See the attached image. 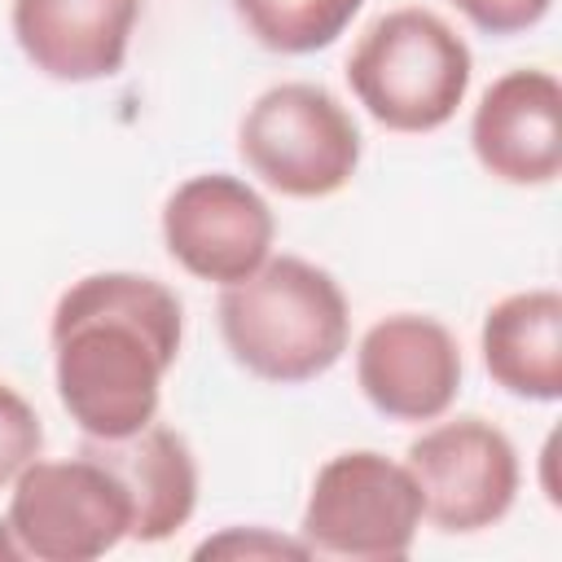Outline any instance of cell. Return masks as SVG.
Here are the masks:
<instances>
[{
	"label": "cell",
	"instance_id": "30bf717a",
	"mask_svg": "<svg viewBox=\"0 0 562 562\" xmlns=\"http://www.w3.org/2000/svg\"><path fill=\"white\" fill-rule=\"evenodd\" d=\"M470 149L505 184H553L562 171V83L553 70L522 66L492 79L470 114Z\"/></svg>",
	"mask_w": 562,
	"mask_h": 562
},
{
	"label": "cell",
	"instance_id": "277c9868",
	"mask_svg": "<svg viewBox=\"0 0 562 562\" xmlns=\"http://www.w3.org/2000/svg\"><path fill=\"white\" fill-rule=\"evenodd\" d=\"M0 514V558L18 562H92L132 536L123 483L79 448V457H35L13 483Z\"/></svg>",
	"mask_w": 562,
	"mask_h": 562
},
{
	"label": "cell",
	"instance_id": "52a82bcc",
	"mask_svg": "<svg viewBox=\"0 0 562 562\" xmlns=\"http://www.w3.org/2000/svg\"><path fill=\"white\" fill-rule=\"evenodd\" d=\"M404 465L422 492V518L448 536L487 531L518 501V452L487 417H435L408 443Z\"/></svg>",
	"mask_w": 562,
	"mask_h": 562
},
{
	"label": "cell",
	"instance_id": "9c48e42d",
	"mask_svg": "<svg viewBox=\"0 0 562 562\" xmlns=\"http://www.w3.org/2000/svg\"><path fill=\"white\" fill-rule=\"evenodd\" d=\"M457 334L426 312H391L373 321L356 347L360 395L391 422H435L461 395Z\"/></svg>",
	"mask_w": 562,
	"mask_h": 562
},
{
	"label": "cell",
	"instance_id": "3957f363",
	"mask_svg": "<svg viewBox=\"0 0 562 562\" xmlns=\"http://www.w3.org/2000/svg\"><path fill=\"white\" fill-rule=\"evenodd\" d=\"M470 44L430 9L400 4L364 26L347 53V88L386 132H439L465 101Z\"/></svg>",
	"mask_w": 562,
	"mask_h": 562
},
{
	"label": "cell",
	"instance_id": "8992f818",
	"mask_svg": "<svg viewBox=\"0 0 562 562\" xmlns=\"http://www.w3.org/2000/svg\"><path fill=\"white\" fill-rule=\"evenodd\" d=\"M422 527V492L404 461L373 448L329 457L307 492L299 536L312 553L351 562H395Z\"/></svg>",
	"mask_w": 562,
	"mask_h": 562
},
{
	"label": "cell",
	"instance_id": "ba28073f",
	"mask_svg": "<svg viewBox=\"0 0 562 562\" xmlns=\"http://www.w3.org/2000/svg\"><path fill=\"white\" fill-rule=\"evenodd\" d=\"M162 246L198 281L233 285L272 255L277 220L255 184L228 171L180 180L162 202Z\"/></svg>",
	"mask_w": 562,
	"mask_h": 562
},
{
	"label": "cell",
	"instance_id": "8fae6325",
	"mask_svg": "<svg viewBox=\"0 0 562 562\" xmlns=\"http://www.w3.org/2000/svg\"><path fill=\"white\" fill-rule=\"evenodd\" d=\"M136 22L140 0H13L9 9L22 57L57 83L114 79Z\"/></svg>",
	"mask_w": 562,
	"mask_h": 562
},
{
	"label": "cell",
	"instance_id": "9a60e30c",
	"mask_svg": "<svg viewBox=\"0 0 562 562\" xmlns=\"http://www.w3.org/2000/svg\"><path fill=\"white\" fill-rule=\"evenodd\" d=\"M40 452H44L40 413L18 386L0 382V487H9Z\"/></svg>",
	"mask_w": 562,
	"mask_h": 562
},
{
	"label": "cell",
	"instance_id": "5b68a950",
	"mask_svg": "<svg viewBox=\"0 0 562 562\" xmlns=\"http://www.w3.org/2000/svg\"><path fill=\"white\" fill-rule=\"evenodd\" d=\"M237 154L268 189L312 202L351 184L364 140L329 88L290 79L263 88L246 105L237 123Z\"/></svg>",
	"mask_w": 562,
	"mask_h": 562
},
{
	"label": "cell",
	"instance_id": "2e32d148",
	"mask_svg": "<svg viewBox=\"0 0 562 562\" xmlns=\"http://www.w3.org/2000/svg\"><path fill=\"white\" fill-rule=\"evenodd\" d=\"M193 558H233V562H272V558H312V549L303 544V536H281L272 527H224L215 536H206Z\"/></svg>",
	"mask_w": 562,
	"mask_h": 562
},
{
	"label": "cell",
	"instance_id": "7c38bea8",
	"mask_svg": "<svg viewBox=\"0 0 562 562\" xmlns=\"http://www.w3.org/2000/svg\"><path fill=\"white\" fill-rule=\"evenodd\" d=\"M88 457H97L127 492L132 505V536L140 544H158L176 536L193 509H198V461L171 426H140L136 435L123 439H88Z\"/></svg>",
	"mask_w": 562,
	"mask_h": 562
},
{
	"label": "cell",
	"instance_id": "4fadbf2b",
	"mask_svg": "<svg viewBox=\"0 0 562 562\" xmlns=\"http://www.w3.org/2000/svg\"><path fill=\"white\" fill-rule=\"evenodd\" d=\"M487 378L531 404L562 395V294L553 285L514 290L487 307L479 329Z\"/></svg>",
	"mask_w": 562,
	"mask_h": 562
},
{
	"label": "cell",
	"instance_id": "e0dca14e",
	"mask_svg": "<svg viewBox=\"0 0 562 562\" xmlns=\"http://www.w3.org/2000/svg\"><path fill=\"white\" fill-rule=\"evenodd\" d=\"M457 4L483 35H522L531 31L553 0H448Z\"/></svg>",
	"mask_w": 562,
	"mask_h": 562
},
{
	"label": "cell",
	"instance_id": "5bb4252c",
	"mask_svg": "<svg viewBox=\"0 0 562 562\" xmlns=\"http://www.w3.org/2000/svg\"><path fill=\"white\" fill-rule=\"evenodd\" d=\"M228 4L255 44L285 57L329 48L364 9V0H228Z\"/></svg>",
	"mask_w": 562,
	"mask_h": 562
},
{
	"label": "cell",
	"instance_id": "7a4b0ae2",
	"mask_svg": "<svg viewBox=\"0 0 562 562\" xmlns=\"http://www.w3.org/2000/svg\"><path fill=\"white\" fill-rule=\"evenodd\" d=\"M215 316L228 356L277 386L329 373L351 338L342 285L303 255H268L241 281L220 285Z\"/></svg>",
	"mask_w": 562,
	"mask_h": 562
},
{
	"label": "cell",
	"instance_id": "6da1fadb",
	"mask_svg": "<svg viewBox=\"0 0 562 562\" xmlns=\"http://www.w3.org/2000/svg\"><path fill=\"white\" fill-rule=\"evenodd\" d=\"M53 382L83 439H123L158 417L184 338L171 285L145 272H88L53 307Z\"/></svg>",
	"mask_w": 562,
	"mask_h": 562
}]
</instances>
